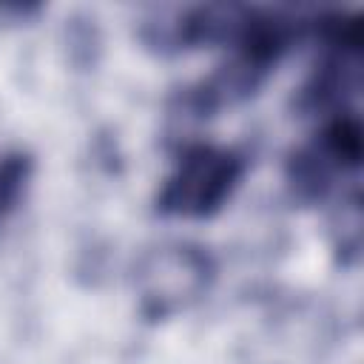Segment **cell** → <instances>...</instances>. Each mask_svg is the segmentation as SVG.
Returning <instances> with one entry per match:
<instances>
[{
	"label": "cell",
	"instance_id": "obj_1",
	"mask_svg": "<svg viewBox=\"0 0 364 364\" xmlns=\"http://www.w3.org/2000/svg\"><path fill=\"white\" fill-rule=\"evenodd\" d=\"M245 156L233 148L191 145L165 179L156 210L179 219H210L219 213L245 176Z\"/></svg>",
	"mask_w": 364,
	"mask_h": 364
},
{
	"label": "cell",
	"instance_id": "obj_2",
	"mask_svg": "<svg viewBox=\"0 0 364 364\" xmlns=\"http://www.w3.org/2000/svg\"><path fill=\"white\" fill-rule=\"evenodd\" d=\"M213 259L196 245H162L136 264L139 313L148 321H165L196 304L213 282Z\"/></svg>",
	"mask_w": 364,
	"mask_h": 364
},
{
	"label": "cell",
	"instance_id": "obj_3",
	"mask_svg": "<svg viewBox=\"0 0 364 364\" xmlns=\"http://www.w3.org/2000/svg\"><path fill=\"white\" fill-rule=\"evenodd\" d=\"M364 154L361 122L353 108L333 111V119L287 159V185L293 199L310 205L324 199L338 179L358 171Z\"/></svg>",
	"mask_w": 364,
	"mask_h": 364
},
{
	"label": "cell",
	"instance_id": "obj_4",
	"mask_svg": "<svg viewBox=\"0 0 364 364\" xmlns=\"http://www.w3.org/2000/svg\"><path fill=\"white\" fill-rule=\"evenodd\" d=\"M31 171H34V162L28 154H23V151L0 154V225L20 205L23 193L28 188Z\"/></svg>",
	"mask_w": 364,
	"mask_h": 364
}]
</instances>
